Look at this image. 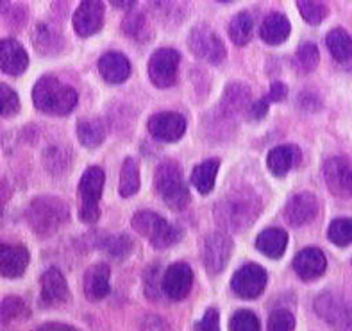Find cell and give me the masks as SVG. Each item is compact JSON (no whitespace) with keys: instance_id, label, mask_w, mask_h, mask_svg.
Returning a JSON list of instances; mask_svg holds the SVG:
<instances>
[{"instance_id":"d6986e66","label":"cell","mask_w":352,"mask_h":331,"mask_svg":"<svg viewBox=\"0 0 352 331\" xmlns=\"http://www.w3.org/2000/svg\"><path fill=\"white\" fill-rule=\"evenodd\" d=\"M29 250L25 246H9V244H2L0 247V270L2 276L14 279L20 277L25 273L27 265H29Z\"/></svg>"},{"instance_id":"7402d4cb","label":"cell","mask_w":352,"mask_h":331,"mask_svg":"<svg viewBox=\"0 0 352 331\" xmlns=\"http://www.w3.org/2000/svg\"><path fill=\"white\" fill-rule=\"evenodd\" d=\"M302 160V152L297 145H279L268 152L267 165L274 175L283 178L290 172L294 167H297Z\"/></svg>"},{"instance_id":"f6af8a7d","label":"cell","mask_w":352,"mask_h":331,"mask_svg":"<svg viewBox=\"0 0 352 331\" xmlns=\"http://www.w3.org/2000/svg\"><path fill=\"white\" fill-rule=\"evenodd\" d=\"M140 331H170V330L165 322L161 321V317L152 315V317L145 319V322L142 324V330Z\"/></svg>"},{"instance_id":"e575fe53","label":"cell","mask_w":352,"mask_h":331,"mask_svg":"<svg viewBox=\"0 0 352 331\" xmlns=\"http://www.w3.org/2000/svg\"><path fill=\"white\" fill-rule=\"evenodd\" d=\"M297 8H299L304 20L308 23H311V25L322 23V20H324L327 14L326 4H322V2H306V0H299V2H297Z\"/></svg>"},{"instance_id":"4fadbf2b","label":"cell","mask_w":352,"mask_h":331,"mask_svg":"<svg viewBox=\"0 0 352 331\" xmlns=\"http://www.w3.org/2000/svg\"><path fill=\"white\" fill-rule=\"evenodd\" d=\"M193 285V273L190 265L179 261L170 265L163 274V294L172 301L184 299Z\"/></svg>"},{"instance_id":"83f0119b","label":"cell","mask_w":352,"mask_h":331,"mask_svg":"<svg viewBox=\"0 0 352 331\" xmlns=\"http://www.w3.org/2000/svg\"><path fill=\"white\" fill-rule=\"evenodd\" d=\"M77 138L88 149L98 147L106 138V127L100 120L95 118H82L77 122Z\"/></svg>"},{"instance_id":"1f68e13d","label":"cell","mask_w":352,"mask_h":331,"mask_svg":"<svg viewBox=\"0 0 352 331\" xmlns=\"http://www.w3.org/2000/svg\"><path fill=\"white\" fill-rule=\"evenodd\" d=\"M327 237L338 247H345L352 244V219L333 220L329 229H327Z\"/></svg>"},{"instance_id":"f35d334b","label":"cell","mask_w":352,"mask_h":331,"mask_svg":"<svg viewBox=\"0 0 352 331\" xmlns=\"http://www.w3.org/2000/svg\"><path fill=\"white\" fill-rule=\"evenodd\" d=\"M0 98H2V116L9 118V116L16 115L20 109V100H18L14 89L9 88L8 85H0Z\"/></svg>"},{"instance_id":"b9f144b4","label":"cell","mask_w":352,"mask_h":331,"mask_svg":"<svg viewBox=\"0 0 352 331\" xmlns=\"http://www.w3.org/2000/svg\"><path fill=\"white\" fill-rule=\"evenodd\" d=\"M193 331H220V317L219 312L210 308L204 313V317L193 326Z\"/></svg>"},{"instance_id":"8d00e7d4","label":"cell","mask_w":352,"mask_h":331,"mask_svg":"<svg viewBox=\"0 0 352 331\" xmlns=\"http://www.w3.org/2000/svg\"><path fill=\"white\" fill-rule=\"evenodd\" d=\"M29 315V310H27L25 303H23L20 297H6L2 301V321L9 322V321H14V319H22Z\"/></svg>"},{"instance_id":"52a82bcc","label":"cell","mask_w":352,"mask_h":331,"mask_svg":"<svg viewBox=\"0 0 352 331\" xmlns=\"http://www.w3.org/2000/svg\"><path fill=\"white\" fill-rule=\"evenodd\" d=\"M315 310L335 331H352V304L344 295L335 292L320 294L315 301Z\"/></svg>"},{"instance_id":"d4e9b609","label":"cell","mask_w":352,"mask_h":331,"mask_svg":"<svg viewBox=\"0 0 352 331\" xmlns=\"http://www.w3.org/2000/svg\"><path fill=\"white\" fill-rule=\"evenodd\" d=\"M261 38L268 45H281L290 36V22L281 13L268 14L261 23Z\"/></svg>"},{"instance_id":"74e56055","label":"cell","mask_w":352,"mask_h":331,"mask_svg":"<svg viewBox=\"0 0 352 331\" xmlns=\"http://www.w3.org/2000/svg\"><path fill=\"white\" fill-rule=\"evenodd\" d=\"M295 317L288 310H276L268 317V331H294Z\"/></svg>"},{"instance_id":"cb8c5ba5","label":"cell","mask_w":352,"mask_h":331,"mask_svg":"<svg viewBox=\"0 0 352 331\" xmlns=\"http://www.w3.org/2000/svg\"><path fill=\"white\" fill-rule=\"evenodd\" d=\"M286 246H288V235L279 228L265 229L256 238V247H258V250L263 253L265 256H268V258H281L285 255Z\"/></svg>"},{"instance_id":"4dcf8cb0","label":"cell","mask_w":352,"mask_h":331,"mask_svg":"<svg viewBox=\"0 0 352 331\" xmlns=\"http://www.w3.org/2000/svg\"><path fill=\"white\" fill-rule=\"evenodd\" d=\"M140 190V169L133 158H127L120 172V195L131 197Z\"/></svg>"},{"instance_id":"ba28073f","label":"cell","mask_w":352,"mask_h":331,"mask_svg":"<svg viewBox=\"0 0 352 331\" xmlns=\"http://www.w3.org/2000/svg\"><path fill=\"white\" fill-rule=\"evenodd\" d=\"M188 45L195 56L211 63V65H220L228 56L226 45L220 40V36L204 23L193 27L190 36H188Z\"/></svg>"},{"instance_id":"9c48e42d","label":"cell","mask_w":352,"mask_h":331,"mask_svg":"<svg viewBox=\"0 0 352 331\" xmlns=\"http://www.w3.org/2000/svg\"><path fill=\"white\" fill-rule=\"evenodd\" d=\"M322 174L331 193L342 199L352 197V160L345 156H335L324 163Z\"/></svg>"},{"instance_id":"e0dca14e","label":"cell","mask_w":352,"mask_h":331,"mask_svg":"<svg viewBox=\"0 0 352 331\" xmlns=\"http://www.w3.org/2000/svg\"><path fill=\"white\" fill-rule=\"evenodd\" d=\"M327 259L318 247H306L294 258V268L302 281H313L324 274Z\"/></svg>"},{"instance_id":"6da1fadb","label":"cell","mask_w":352,"mask_h":331,"mask_svg":"<svg viewBox=\"0 0 352 331\" xmlns=\"http://www.w3.org/2000/svg\"><path fill=\"white\" fill-rule=\"evenodd\" d=\"M259 210H261V199L254 192L234 190L231 195L219 202L214 215H217V222L223 229L241 231L254 222Z\"/></svg>"},{"instance_id":"5bb4252c","label":"cell","mask_w":352,"mask_h":331,"mask_svg":"<svg viewBox=\"0 0 352 331\" xmlns=\"http://www.w3.org/2000/svg\"><path fill=\"white\" fill-rule=\"evenodd\" d=\"M186 131V120L183 115L174 111H163L151 116L148 120V133L161 142H177L183 138Z\"/></svg>"},{"instance_id":"3957f363","label":"cell","mask_w":352,"mask_h":331,"mask_svg":"<svg viewBox=\"0 0 352 331\" xmlns=\"http://www.w3.org/2000/svg\"><path fill=\"white\" fill-rule=\"evenodd\" d=\"M27 220L38 237H50L68 220V206L58 197H36L27 210Z\"/></svg>"},{"instance_id":"836d02e7","label":"cell","mask_w":352,"mask_h":331,"mask_svg":"<svg viewBox=\"0 0 352 331\" xmlns=\"http://www.w3.org/2000/svg\"><path fill=\"white\" fill-rule=\"evenodd\" d=\"M318 59H320V56H318V49L315 43H302L297 50V56H295V63L302 72L315 70Z\"/></svg>"},{"instance_id":"5b68a950","label":"cell","mask_w":352,"mask_h":331,"mask_svg":"<svg viewBox=\"0 0 352 331\" xmlns=\"http://www.w3.org/2000/svg\"><path fill=\"white\" fill-rule=\"evenodd\" d=\"M131 224L134 231H138L143 238H147L156 249H168L181 240V231L154 211L143 210L134 213Z\"/></svg>"},{"instance_id":"277c9868","label":"cell","mask_w":352,"mask_h":331,"mask_svg":"<svg viewBox=\"0 0 352 331\" xmlns=\"http://www.w3.org/2000/svg\"><path fill=\"white\" fill-rule=\"evenodd\" d=\"M156 192L168 208L184 210L190 202V192L184 183L183 170L174 160L160 163L156 170Z\"/></svg>"},{"instance_id":"4316f807","label":"cell","mask_w":352,"mask_h":331,"mask_svg":"<svg viewBox=\"0 0 352 331\" xmlns=\"http://www.w3.org/2000/svg\"><path fill=\"white\" fill-rule=\"evenodd\" d=\"M220 169V160L213 158V160L202 161L201 165H197L192 172V183L195 190L206 195V193L213 192L214 181H217V172Z\"/></svg>"},{"instance_id":"bcb514c9","label":"cell","mask_w":352,"mask_h":331,"mask_svg":"<svg viewBox=\"0 0 352 331\" xmlns=\"http://www.w3.org/2000/svg\"><path fill=\"white\" fill-rule=\"evenodd\" d=\"M286 94H288V88H286V85H283V83H272L267 98L268 100H276V103H279V100H283V98L286 97Z\"/></svg>"},{"instance_id":"8992f818","label":"cell","mask_w":352,"mask_h":331,"mask_svg":"<svg viewBox=\"0 0 352 331\" xmlns=\"http://www.w3.org/2000/svg\"><path fill=\"white\" fill-rule=\"evenodd\" d=\"M104 188V170L100 167H89L79 181L80 210L79 217L82 222L94 224L100 217L98 201Z\"/></svg>"},{"instance_id":"f1b7e54d","label":"cell","mask_w":352,"mask_h":331,"mask_svg":"<svg viewBox=\"0 0 352 331\" xmlns=\"http://www.w3.org/2000/svg\"><path fill=\"white\" fill-rule=\"evenodd\" d=\"M327 49L331 56L340 63H347L352 59V38L345 29H333L326 38Z\"/></svg>"},{"instance_id":"7bdbcfd3","label":"cell","mask_w":352,"mask_h":331,"mask_svg":"<svg viewBox=\"0 0 352 331\" xmlns=\"http://www.w3.org/2000/svg\"><path fill=\"white\" fill-rule=\"evenodd\" d=\"M122 29L125 31V34L138 38L145 31V18H143V14H131L122 22Z\"/></svg>"},{"instance_id":"603a6c76","label":"cell","mask_w":352,"mask_h":331,"mask_svg":"<svg viewBox=\"0 0 352 331\" xmlns=\"http://www.w3.org/2000/svg\"><path fill=\"white\" fill-rule=\"evenodd\" d=\"M98 72L100 76L111 83V85H120L131 76V63L120 52H106L98 59Z\"/></svg>"},{"instance_id":"60d3db41","label":"cell","mask_w":352,"mask_h":331,"mask_svg":"<svg viewBox=\"0 0 352 331\" xmlns=\"http://www.w3.org/2000/svg\"><path fill=\"white\" fill-rule=\"evenodd\" d=\"M133 247V242H131L129 237H125V235H118V237H111L107 240L106 249L109 255L116 256V258H122L131 250Z\"/></svg>"},{"instance_id":"ac0fdd59","label":"cell","mask_w":352,"mask_h":331,"mask_svg":"<svg viewBox=\"0 0 352 331\" xmlns=\"http://www.w3.org/2000/svg\"><path fill=\"white\" fill-rule=\"evenodd\" d=\"M68 297L70 292L65 276L56 267L45 270L41 276V301L49 306H59L67 303Z\"/></svg>"},{"instance_id":"8fae6325","label":"cell","mask_w":352,"mask_h":331,"mask_svg":"<svg viewBox=\"0 0 352 331\" xmlns=\"http://www.w3.org/2000/svg\"><path fill=\"white\" fill-rule=\"evenodd\" d=\"M267 279V270L263 267L256 264H247L234 273L231 286L234 294L243 299H256L258 295L263 294Z\"/></svg>"},{"instance_id":"ab89813d","label":"cell","mask_w":352,"mask_h":331,"mask_svg":"<svg viewBox=\"0 0 352 331\" xmlns=\"http://www.w3.org/2000/svg\"><path fill=\"white\" fill-rule=\"evenodd\" d=\"M157 270L160 267H151L145 274V294H147L148 299H157L160 295V290H163V277L160 279L157 276Z\"/></svg>"},{"instance_id":"7c38bea8","label":"cell","mask_w":352,"mask_h":331,"mask_svg":"<svg viewBox=\"0 0 352 331\" xmlns=\"http://www.w3.org/2000/svg\"><path fill=\"white\" fill-rule=\"evenodd\" d=\"M232 253V240L228 233L217 231L206 237L204 242V265L210 274H219Z\"/></svg>"},{"instance_id":"7dc6e473","label":"cell","mask_w":352,"mask_h":331,"mask_svg":"<svg viewBox=\"0 0 352 331\" xmlns=\"http://www.w3.org/2000/svg\"><path fill=\"white\" fill-rule=\"evenodd\" d=\"M34 331H79V330L68 326V324H61V322H47V324H43V326L36 328Z\"/></svg>"},{"instance_id":"d590c367","label":"cell","mask_w":352,"mask_h":331,"mask_svg":"<svg viewBox=\"0 0 352 331\" xmlns=\"http://www.w3.org/2000/svg\"><path fill=\"white\" fill-rule=\"evenodd\" d=\"M259 319L249 310H240L231 317L229 330L231 331H259Z\"/></svg>"},{"instance_id":"ffe728a7","label":"cell","mask_w":352,"mask_h":331,"mask_svg":"<svg viewBox=\"0 0 352 331\" xmlns=\"http://www.w3.org/2000/svg\"><path fill=\"white\" fill-rule=\"evenodd\" d=\"M27 65H29V56L16 40L9 38L0 43V67L4 74L20 76L25 72Z\"/></svg>"},{"instance_id":"9a60e30c","label":"cell","mask_w":352,"mask_h":331,"mask_svg":"<svg viewBox=\"0 0 352 331\" xmlns=\"http://www.w3.org/2000/svg\"><path fill=\"white\" fill-rule=\"evenodd\" d=\"M104 23V4L102 2H95V0H86L80 2L74 14V29L79 36L97 34L102 29Z\"/></svg>"},{"instance_id":"c3c4849f","label":"cell","mask_w":352,"mask_h":331,"mask_svg":"<svg viewBox=\"0 0 352 331\" xmlns=\"http://www.w3.org/2000/svg\"><path fill=\"white\" fill-rule=\"evenodd\" d=\"M111 4L115 6V8L131 9V8H134V4H136V2H111Z\"/></svg>"},{"instance_id":"7a4b0ae2","label":"cell","mask_w":352,"mask_h":331,"mask_svg":"<svg viewBox=\"0 0 352 331\" xmlns=\"http://www.w3.org/2000/svg\"><path fill=\"white\" fill-rule=\"evenodd\" d=\"M32 100L36 109L47 115H68L77 104V92L54 76H43L34 85Z\"/></svg>"},{"instance_id":"484cf974","label":"cell","mask_w":352,"mask_h":331,"mask_svg":"<svg viewBox=\"0 0 352 331\" xmlns=\"http://www.w3.org/2000/svg\"><path fill=\"white\" fill-rule=\"evenodd\" d=\"M32 40H34L36 50L43 54V56H54L63 47L61 32L54 25H49V23H40V25L36 27L34 38Z\"/></svg>"},{"instance_id":"f546056e","label":"cell","mask_w":352,"mask_h":331,"mask_svg":"<svg viewBox=\"0 0 352 331\" xmlns=\"http://www.w3.org/2000/svg\"><path fill=\"white\" fill-rule=\"evenodd\" d=\"M252 29H254V20L249 13L243 11V13H238L231 20L229 34H231V40L236 45H245L252 38Z\"/></svg>"},{"instance_id":"d6a6232c","label":"cell","mask_w":352,"mask_h":331,"mask_svg":"<svg viewBox=\"0 0 352 331\" xmlns=\"http://www.w3.org/2000/svg\"><path fill=\"white\" fill-rule=\"evenodd\" d=\"M226 107L232 109V111H240V109H249L252 103L249 100V92L245 86L241 85H231L226 94V100H223Z\"/></svg>"},{"instance_id":"2e32d148","label":"cell","mask_w":352,"mask_h":331,"mask_svg":"<svg viewBox=\"0 0 352 331\" xmlns=\"http://www.w3.org/2000/svg\"><path fill=\"white\" fill-rule=\"evenodd\" d=\"M318 215V201L317 197L309 192L297 193L290 197V201L286 202L285 219L292 226H304L315 220Z\"/></svg>"},{"instance_id":"ee69618b","label":"cell","mask_w":352,"mask_h":331,"mask_svg":"<svg viewBox=\"0 0 352 331\" xmlns=\"http://www.w3.org/2000/svg\"><path fill=\"white\" fill-rule=\"evenodd\" d=\"M268 113V98H259L256 103H252V106L247 109V116L250 120H261L265 115Z\"/></svg>"},{"instance_id":"30bf717a","label":"cell","mask_w":352,"mask_h":331,"mask_svg":"<svg viewBox=\"0 0 352 331\" xmlns=\"http://www.w3.org/2000/svg\"><path fill=\"white\" fill-rule=\"evenodd\" d=\"M181 54L175 49H160L151 56L148 77L157 88H168L175 83Z\"/></svg>"},{"instance_id":"44dd1931","label":"cell","mask_w":352,"mask_h":331,"mask_svg":"<svg viewBox=\"0 0 352 331\" xmlns=\"http://www.w3.org/2000/svg\"><path fill=\"white\" fill-rule=\"evenodd\" d=\"M109 277H111V268L106 264H97L86 270L85 274V294L89 301L104 299L109 290Z\"/></svg>"}]
</instances>
